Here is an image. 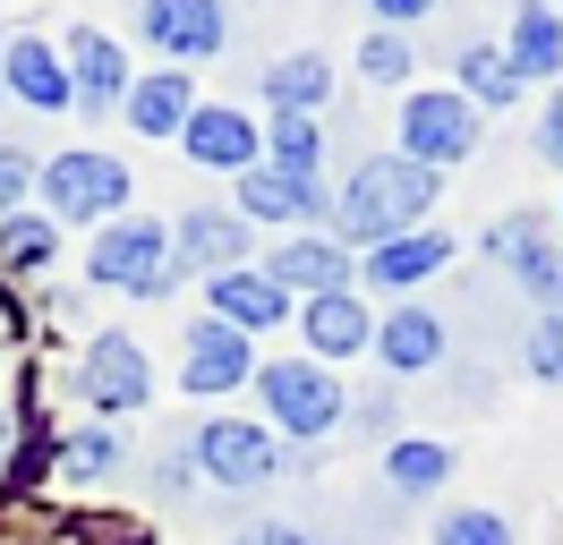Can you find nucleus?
<instances>
[{"label": "nucleus", "mask_w": 563, "mask_h": 545, "mask_svg": "<svg viewBox=\"0 0 563 545\" xmlns=\"http://www.w3.org/2000/svg\"><path fill=\"white\" fill-rule=\"evenodd\" d=\"M435 197H444V188H435V170H427V163H410V154H376V163L351 170V188H342L333 213H342V231H351V238H401Z\"/></svg>", "instance_id": "1"}, {"label": "nucleus", "mask_w": 563, "mask_h": 545, "mask_svg": "<svg viewBox=\"0 0 563 545\" xmlns=\"http://www.w3.org/2000/svg\"><path fill=\"white\" fill-rule=\"evenodd\" d=\"M86 272H95L103 290H129V299H163V290L179 281L172 231H163V222H111V231L95 238Z\"/></svg>", "instance_id": "2"}, {"label": "nucleus", "mask_w": 563, "mask_h": 545, "mask_svg": "<svg viewBox=\"0 0 563 545\" xmlns=\"http://www.w3.org/2000/svg\"><path fill=\"white\" fill-rule=\"evenodd\" d=\"M43 204H52V222H103V213L129 204V170L111 163V154H52Z\"/></svg>", "instance_id": "3"}, {"label": "nucleus", "mask_w": 563, "mask_h": 545, "mask_svg": "<svg viewBox=\"0 0 563 545\" xmlns=\"http://www.w3.org/2000/svg\"><path fill=\"white\" fill-rule=\"evenodd\" d=\"M197 469L213 477V486H231V494H256V486H274L282 452L265 426H240V418H213V426H197Z\"/></svg>", "instance_id": "4"}, {"label": "nucleus", "mask_w": 563, "mask_h": 545, "mask_svg": "<svg viewBox=\"0 0 563 545\" xmlns=\"http://www.w3.org/2000/svg\"><path fill=\"white\" fill-rule=\"evenodd\" d=\"M77 392L120 418V409L154 401V367H145V349L129 333H95V341H86V358H77Z\"/></svg>", "instance_id": "5"}, {"label": "nucleus", "mask_w": 563, "mask_h": 545, "mask_svg": "<svg viewBox=\"0 0 563 545\" xmlns=\"http://www.w3.org/2000/svg\"><path fill=\"white\" fill-rule=\"evenodd\" d=\"M478 145V111H470V94H410V111H401V154L410 163H461Z\"/></svg>", "instance_id": "6"}, {"label": "nucleus", "mask_w": 563, "mask_h": 545, "mask_svg": "<svg viewBox=\"0 0 563 545\" xmlns=\"http://www.w3.org/2000/svg\"><path fill=\"white\" fill-rule=\"evenodd\" d=\"M495 265L512 272L547 315H563V247H555V231H547L538 213H512V222L495 231Z\"/></svg>", "instance_id": "7"}, {"label": "nucleus", "mask_w": 563, "mask_h": 545, "mask_svg": "<svg viewBox=\"0 0 563 545\" xmlns=\"http://www.w3.org/2000/svg\"><path fill=\"white\" fill-rule=\"evenodd\" d=\"M137 26H145V43L172 52V60H213L222 34H231V9H222V0H145Z\"/></svg>", "instance_id": "8"}, {"label": "nucleus", "mask_w": 563, "mask_h": 545, "mask_svg": "<svg viewBox=\"0 0 563 545\" xmlns=\"http://www.w3.org/2000/svg\"><path fill=\"white\" fill-rule=\"evenodd\" d=\"M256 383H265V409H274L290 435H324V426L342 418V383L324 367H290V358H282V367H265Z\"/></svg>", "instance_id": "9"}, {"label": "nucleus", "mask_w": 563, "mask_h": 545, "mask_svg": "<svg viewBox=\"0 0 563 545\" xmlns=\"http://www.w3.org/2000/svg\"><path fill=\"white\" fill-rule=\"evenodd\" d=\"M265 281H274L282 299H290V290H308V299H333V290H351V256H342L333 238H290L274 265H265Z\"/></svg>", "instance_id": "10"}, {"label": "nucleus", "mask_w": 563, "mask_h": 545, "mask_svg": "<svg viewBox=\"0 0 563 545\" xmlns=\"http://www.w3.org/2000/svg\"><path fill=\"white\" fill-rule=\"evenodd\" d=\"M0 86L18 102H35V111H69V68L52 60V43H35V34H18L9 52H0Z\"/></svg>", "instance_id": "11"}, {"label": "nucleus", "mask_w": 563, "mask_h": 545, "mask_svg": "<svg viewBox=\"0 0 563 545\" xmlns=\"http://www.w3.org/2000/svg\"><path fill=\"white\" fill-rule=\"evenodd\" d=\"M69 94L86 102V111H111V102L129 94V60H120V43L111 34H69Z\"/></svg>", "instance_id": "12"}, {"label": "nucleus", "mask_w": 563, "mask_h": 545, "mask_svg": "<svg viewBox=\"0 0 563 545\" xmlns=\"http://www.w3.org/2000/svg\"><path fill=\"white\" fill-rule=\"evenodd\" d=\"M231 383H247V333H231L222 315L188 324V392H231Z\"/></svg>", "instance_id": "13"}, {"label": "nucleus", "mask_w": 563, "mask_h": 545, "mask_svg": "<svg viewBox=\"0 0 563 545\" xmlns=\"http://www.w3.org/2000/svg\"><path fill=\"white\" fill-rule=\"evenodd\" d=\"M172 247H179V265H197V272H240L247 222L240 213H188V222L172 231Z\"/></svg>", "instance_id": "14"}, {"label": "nucleus", "mask_w": 563, "mask_h": 545, "mask_svg": "<svg viewBox=\"0 0 563 545\" xmlns=\"http://www.w3.org/2000/svg\"><path fill=\"white\" fill-rule=\"evenodd\" d=\"M282 290L274 281H265V272H213V315H222V324H231V333H265V324H282Z\"/></svg>", "instance_id": "15"}, {"label": "nucleus", "mask_w": 563, "mask_h": 545, "mask_svg": "<svg viewBox=\"0 0 563 545\" xmlns=\"http://www.w3.org/2000/svg\"><path fill=\"white\" fill-rule=\"evenodd\" d=\"M376 349H385V367H401V375L444 367V315H435V307H401V315H385Z\"/></svg>", "instance_id": "16"}, {"label": "nucleus", "mask_w": 563, "mask_h": 545, "mask_svg": "<svg viewBox=\"0 0 563 545\" xmlns=\"http://www.w3.org/2000/svg\"><path fill=\"white\" fill-rule=\"evenodd\" d=\"M444 256H453V238H444V231H401V238H385V247L367 256V281L410 290V281H427V272H444Z\"/></svg>", "instance_id": "17"}, {"label": "nucleus", "mask_w": 563, "mask_h": 545, "mask_svg": "<svg viewBox=\"0 0 563 545\" xmlns=\"http://www.w3.org/2000/svg\"><path fill=\"white\" fill-rule=\"evenodd\" d=\"M188 163L206 170H247V154H256V129H247L240 111H188Z\"/></svg>", "instance_id": "18"}, {"label": "nucleus", "mask_w": 563, "mask_h": 545, "mask_svg": "<svg viewBox=\"0 0 563 545\" xmlns=\"http://www.w3.org/2000/svg\"><path fill=\"white\" fill-rule=\"evenodd\" d=\"M240 204L256 213V222H308V213L324 204V188H317V179H299V170H247Z\"/></svg>", "instance_id": "19"}, {"label": "nucleus", "mask_w": 563, "mask_h": 545, "mask_svg": "<svg viewBox=\"0 0 563 545\" xmlns=\"http://www.w3.org/2000/svg\"><path fill=\"white\" fill-rule=\"evenodd\" d=\"M188 111H197V102H188V77H179V68L129 86V129H137V136H179V129H188Z\"/></svg>", "instance_id": "20"}, {"label": "nucleus", "mask_w": 563, "mask_h": 545, "mask_svg": "<svg viewBox=\"0 0 563 545\" xmlns=\"http://www.w3.org/2000/svg\"><path fill=\"white\" fill-rule=\"evenodd\" d=\"M512 68H521V77H563V18L555 9H521V26H512Z\"/></svg>", "instance_id": "21"}, {"label": "nucleus", "mask_w": 563, "mask_h": 545, "mask_svg": "<svg viewBox=\"0 0 563 545\" xmlns=\"http://www.w3.org/2000/svg\"><path fill=\"white\" fill-rule=\"evenodd\" d=\"M308 341H317L324 358H351L358 341H367V307L351 299V290H333V299L308 307Z\"/></svg>", "instance_id": "22"}, {"label": "nucleus", "mask_w": 563, "mask_h": 545, "mask_svg": "<svg viewBox=\"0 0 563 545\" xmlns=\"http://www.w3.org/2000/svg\"><path fill=\"white\" fill-rule=\"evenodd\" d=\"M444 469H453V452H444V443H393V460H385L393 494H435Z\"/></svg>", "instance_id": "23"}, {"label": "nucleus", "mask_w": 563, "mask_h": 545, "mask_svg": "<svg viewBox=\"0 0 563 545\" xmlns=\"http://www.w3.org/2000/svg\"><path fill=\"white\" fill-rule=\"evenodd\" d=\"M0 265L9 272L52 265V213H9V222H0Z\"/></svg>", "instance_id": "24"}, {"label": "nucleus", "mask_w": 563, "mask_h": 545, "mask_svg": "<svg viewBox=\"0 0 563 545\" xmlns=\"http://www.w3.org/2000/svg\"><path fill=\"white\" fill-rule=\"evenodd\" d=\"M461 77H470L478 102H512L521 94V68H512V52H495V43H470V52H461Z\"/></svg>", "instance_id": "25"}, {"label": "nucleus", "mask_w": 563, "mask_h": 545, "mask_svg": "<svg viewBox=\"0 0 563 545\" xmlns=\"http://www.w3.org/2000/svg\"><path fill=\"white\" fill-rule=\"evenodd\" d=\"M265 94H274L282 111H308V102L324 94V60H317V52H290V60H274V68H265Z\"/></svg>", "instance_id": "26"}, {"label": "nucleus", "mask_w": 563, "mask_h": 545, "mask_svg": "<svg viewBox=\"0 0 563 545\" xmlns=\"http://www.w3.org/2000/svg\"><path fill=\"white\" fill-rule=\"evenodd\" d=\"M111 460H120V435H111V426H77V435L60 443V469L86 477V486H95V477H111Z\"/></svg>", "instance_id": "27"}, {"label": "nucleus", "mask_w": 563, "mask_h": 545, "mask_svg": "<svg viewBox=\"0 0 563 545\" xmlns=\"http://www.w3.org/2000/svg\"><path fill=\"white\" fill-rule=\"evenodd\" d=\"M265 136H274V170H299V179L317 170V120L308 111H282Z\"/></svg>", "instance_id": "28"}, {"label": "nucleus", "mask_w": 563, "mask_h": 545, "mask_svg": "<svg viewBox=\"0 0 563 545\" xmlns=\"http://www.w3.org/2000/svg\"><path fill=\"white\" fill-rule=\"evenodd\" d=\"M435 545H512V529H504V511H453Z\"/></svg>", "instance_id": "29"}, {"label": "nucleus", "mask_w": 563, "mask_h": 545, "mask_svg": "<svg viewBox=\"0 0 563 545\" xmlns=\"http://www.w3.org/2000/svg\"><path fill=\"white\" fill-rule=\"evenodd\" d=\"M358 68L385 77V86H401V77H410V43H401V34H367V43H358Z\"/></svg>", "instance_id": "30"}, {"label": "nucleus", "mask_w": 563, "mask_h": 545, "mask_svg": "<svg viewBox=\"0 0 563 545\" xmlns=\"http://www.w3.org/2000/svg\"><path fill=\"white\" fill-rule=\"evenodd\" d=\"M529 375L563 383V315H538V324H529Z\"/></svg>", "instance_id": "31"}, {"label": "nucleus", "mask_w": 563, "mask_h": 545, "mask_svg": "<svg viewBox=\"0 0 563 545\" xmlns=\"http://www.w3.org/2000/svg\"><path fill=\"white\" fill-rule=\"evenodd\" d=\"M26 188H35V163H26L18 145H0V222L18 213V197H26Z\"/></svg>", "instance_id": "32"}, {"label": "nucleus", "mask_w": 563, "mask_h": 545, "mask_svg": "<svg viewBox=\"0 0 563 545\" xmlns=\"http://www.w3.org/2000/svg\"><path fill=\"white\" fill-rule=\"evenodd\" d=\"M231 545H308V529H299V520H247Z\"/></svg>", "instance_id": "33"}, {"label": "nucleus", "mask_w": 563, "mask_h": 545, "mask_svg": "<svg viewBox=\"0 0 563 545\" xmlns=\"http://www.w3.org/2000/svg\"><path fill=\"white\" fill-rule=\"evenodd\" d=\"M538 154L563 163V86H555V102H547V120H538Z\"/></svg>", "instance_id": "34"}, {"label": "nucleus", "mask_w": 563, "mask_h": 545, "mask_svg": "<svg viewBox=\"0 0 563 545\" xmlns=\"http://www.w3.org/2000/svg\"><path fill=\"white\" fill-rule=\"evenodd\" d=\"M367 9H376V18H385V26H410V18H427V9H435V0H367Z\"/></svg>", "instance_id": "35"}, {"label": "nucleus", "mask_w": 563, "mask_h": 545, "mask_svg": "<svg viewBox=\"0 0 563 545\" xmlns=\"http://www.w3.org/2000/svg\"><path fill=\"white\" fill-rule=\"evenodd\" d=\"M9 452H18V401L0 392V460H9Z\"/></svg>", "instance_id": "36"}]
</instances>
